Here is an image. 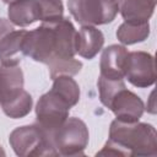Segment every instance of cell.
<instances>
[{
    "label": "cell",
    "instance_id": "cell-15",
    "mask_svg": "<svg viewBox=\"0 0 157 157\" xmlns=\"http://www.w3.org/2000/svg\"><path fill=\"white\" fill-rule=\"evenodd\" d=\"M150 36L148 22H123L117 29V38L124 45H131L146 40Z\"/></svg>",
    "mask_w": 157,
    "mask_h": 157
},
{
    "label": "cell",
    "instance_id": "cell-5",
    "mask_svg": "<svg viewBox=\"0 0 157 157\" xmlns=\"http://www.w3.org/2000/svg\"><path fill=\"white\" fill-rule=\"evenodd\" d=\"M9 142L20 157L59 156L52 137L37 124L18 126L11 131Z\"/></svg>",
    "mask_w": 157,
    "mask_h": 157
},
{
    "label": "cell",
    "instance_id": "cell-2",
    "mask_svg": "<svg viewBox=\"0 0 157 157\" xmlns=\"http://www.w3.org/2000/svg\"><path fill=\"white\" fill-rule=\"evenodd\" d=\"M123 157H155L157 156V132L153 125L147 123H124L113 120L109 128V137L97 156Z\"/></svg>",
    "mask_w": 157,
    "mask_h": 157
},
{
    "label": "cell",
    "instance_id": "cell-19",
    "mask_svg": "<svg viewBox=\"0 0 157 157\" xmlns=\"http://www.w3.org/2000/svg\"><path fill=\"white\" fill-rule=\"evenodd\" d=\"M11 31H13V25L6 18H0V40Z\"/></svg>",
    "mask_w": 157,
    "mask_h": 157
},
{
    "label": "cell",
    "instance_id": "cell-7",
    "mask_svg": "<svg viewBox=\"0 0 157 157\" xmlns=\"http://www.w3.org/2000/svg\"><path fill=\"white\" fill-rule=\"evenodd\" d=\"M67 9L81 26L109 23L119 12L117 0H69Z\"/></svg>",
    "mask_w": 157,
    "mask_h": 157
},
{
    "label": "cell",
    "instance_id": "cell-20",
    "mask_svg": "<svg viewBox=\"0 0 157 157\" xmlns=\"http://www.w3.org/2000/svg\"><path fill=\"white\" fill-rule=\"evenodd\" d=\"M6 153H5V151H4V148H2V146H0V156H5Z\"/></svg>",
    "mask_w": 157,
    "mask_h": 157
},
{
    "label": "cell",
    "instance_id": "cell-16",
    "mask_svg": "<svg viewBox=\"0 0 157 157\" xmlns=\"http://www.w3.org/2000/svg\"><path fill=\"white\" fill-rule=\"evenodd\" d=\"M50 77L54 80L58 76H75L82 69V63L75 58L69 59H58L48 65Z\"/></svg>",
    "mask_w": 157,
    "mask_h": 157
},
{
    "label": "cell",
    "instance_id": "cell-8",
    "mask_svg": "<svg viewBox=\"0 0 157 157\" xmlns=\"http://www.w3.org/2000/svg\"><path fill=\"white\" fill-rule=\"evenodd\" d=\"M124 77L135 87L146 88L156 81V64L152 54L142 50L129 52Z\"/></svg>",
    "mask_w": 157,
    "mask_h": 157
},
{
    "label": "cell",
    "instance_id": "cell-11",
    "mask_svg": "<svg viewBox=\"0 0 157 157\" xmlns=\"http://www.w3.org/2000/svg\"><path fill=\"white\" fill-rule=\"evenodd\" d=\"M104 36L94 26H82L76 32L75 50L85 59H93L103 48Z\"/></svg>",
    "mask_w": 157,
    "mask_h": 157
},
{
    "label": "cell",
    "instance_id": "cell-6",
    "mask_svg": "<svg viewBox=\"0 0 157 157\" xmlns=\"http://www.w3.org/2000/svg\"><path fill=\"white\" fill-rule=\"evenodd\" d=\"M90 132L86 123L80 118H67L52 135L59 156H83L88 145Z\"/></svg>",
    "mask_w": 157,
    "mask_h": 157
},
{
    "label": "cell",
    "instance_id": "cell-17",
    "mask_svg": "<svg viewBox=\"0 0 157 157\" xmlns=\"http://www.w3.org/2000/svg\"><path fill=\"white\" fill-rule=\"evenodd\" d=\"M39 6V20L42 22H54L64 17V5L61 0H37Z\"/></svg>",
    "mask_w": 157,
    "mask_h": 157
},
{
    "label": "cell",
    "instance_id": "cell-18",
    "mask_svg": "<svg viewBox=\"0 0 157 157\" xmlns=\"http://www.w3.org/2000/svg\"><path fill=\"white\" fill-rule=\"evenodd\" d=\"M97 86L99 92V101L104 107H107L109 101L114 96V93L119 88L125 87V83H124V80H109L99 76L97 81Z\"/></svg>",
    "mask_w": 157,
    "mask_h": 157
},
{
    "label": "cell",
    "instance_id": "cell-9",
    "mask_svg": "<svg viewBox=\"0 0 157 157\" xmlns=\"http://www.w3.org/2000/svg\"><path fill=\"white\" fill-rule=\"evenodd\" d=\"M107 108L113 112L117 120L124 123H135L142 117L145 104L136 93L129 91L126 87H121L114 93Z\"/></svg>",
    "mask_w": 157,
    "mask_h": 157
},
{
    "label": "cell",
    "instance_id": "cell-13",
    "mask_svg": "<svg viewBox=\"0 0 157 157\" xmlns=\"http://www.w3.org/2000/svg\"><path fill=\"white\" fill-rule=\"evenodd\" d=\"M125 22H148L153 15L157 0H117Z\"/></svg>",
    "mask_w": 157,
    "mask_h": 157
},
{
    "label": "cell",
    "instance_id": "cell-4",
    "mask_svg": "<svg viewBox=\"0 0 157 157\" xmlns=\"http://www.w3.org/2000/svg\"><path fill=\"white\" fill-rule=\"evenodd\" d=\"M23 72L20 65H0V105L12 119L29 114L33 104L32 96L23 90Z\"/></svg>",
    "mask_w": 157,
    "mask_h": 157
},
{
    "label": "cell",
    "instance_id": "cell-12",
    "mask_svg": "<svg viewBox=\"0 0 157 157\" xmlns=\"http://www.w3.org/2000/svg\"><path fill=\"white\" fill-rule=\"evenodd\" d=\"M9 21L13 26L27 27L39 21V6L37 0H13L7 7Z\"/></svg>",
    "mask_w": 157,
    "mask_h": 157
},
{
    "label": "cell",
    "instance_id": "cell-21",
    "mask_svg": "<svg viewBox=\"0 0 157 157\" xmlns=\"http://www.w3.org/2000/svg\"><path fill=\"white\" fill-rule=\"evenodd\" d=\"M2 1H4V2H9V4H10V2H11V1H13V0H2Z\"/></svg>",
    "mask_w": 157,
    "mask_h": 157
},
{
    "label": "cell",
    "instance_id": "cell-3",
    "mask_svg": "<svg viewBox=\"0 0 157 157\" xmlns=\"http://www.w3.org/2000/svg\"><path fill=\"white\" fill-rule=\"evenodd\" d=\"M53 81L50 91L42 94L36 104V124L50 137L80 101V87L72 76H58Z\"/></svg>",
    "mask_w": 157,
    "mask_h": 157
},
{
    "label": "cell",
    "instance_id": "cell-1",
    "mask_svg": "<svg viewBox=\"0 0 157 157\" xmlns=\"http://www.w3.org/2000/svg\"><path fill=\"white\" fill-rule=\"evenodd\" d=\"M76 32L75 26L67 17L54 22H43L39 27L27 31L22 53L45 65L58 59L74 58L76 54Z\"/></svg>",
    "mask_w": 157,
    "mask_h": 157
},
{
    "label": "cell",
    "instance_id": "cell-14",
    "mask_svg": "<svg viewBox=\"0 0 157 157\" xmlns=\"http://www.w3.org/2000/svg\"><path fill=\"white\" fill-rule=\"evenodd\" d=\"M27 31H11L0 40V63L2 65H18L22 53V44Z\"/></svg>",
    "mask_w": 157,
    "mask_h": 157
},
{
    "label": "cell",
    "instance_id": "cell-10",
    "mask_svg": "<svg viewBox=\"0 0 157 157\" xmlns=\"http://www.w3.org/2000/svg\"><path fill=\"white\" fill-rule=\"evenodd\" d=\"M128 54V49L119 44H112L103 49L99 61V76L109 80H124Z\"/></svg>",
    "mask_w": 157,
    "mask_h": 157
}]
</instances>
